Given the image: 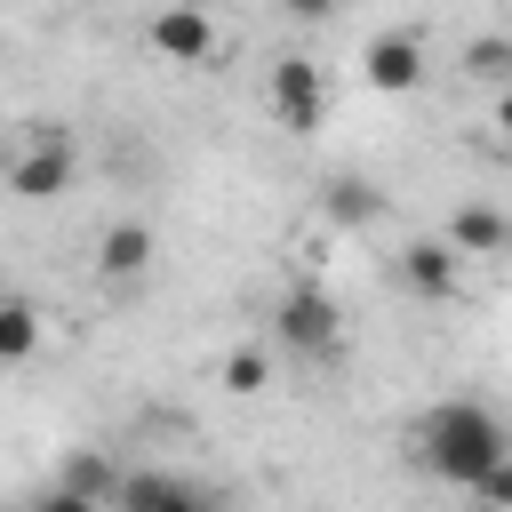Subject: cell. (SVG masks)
Segmentation results:
<instances>
[{
  "label": "cell",
  "mask_w": 512,
  "mask_h": 512,
  "mask_svg": "<svg viewBox=\"0 0 512 512\" xmlns=\"http://www.w3.org/2000/svg\"><path fill=\"white\" fill-rule=\"evenodd\" d=\"M360 72H368V88H416L424 80V48L408 40V32H376L368 48H360Z\"/></svg>",
  "instance_id": "8"
},
{
  "label": "cell",
  "mask_w": 512,
  "mask_h": 512,
  "mask_svg": "<svg viewBox=\"0 0 512 512\" xmlns=\"http://www.w3.org/2000/svg\"><path fill=\"white\" fill-rule=\"evenodd\" d=\"M112 480H120V472H112L104 456H72V464L56 472V496H64V504H112Z\"/></svg>",
  "instance_id": "11"
},
{
  "label": "cell",
  "mask_w": 512,
  "mask_h": 512,
  "mask_svg": "<svg viewBox=\"0 0 512 512\" xmlns=\"http://www.w3.org/2000/svg\"><path fill=\"white\" fill-rule=\"evenodd\" d=\"M328 216H336V224H376V216H384V192H368L360 176H336V184H328Z\"/></svg>",
  "instance_id": "13"
},
{
  "label": "cell",
  "mask_w": 512,
  "mask_h": 512,
  "mask_svg": "<svg viewBox=\"0 0 512 512\" xmlns=\"http://www.w3.org/2000/svg\"><path fill=\"white\" fill-rule=\"evenodd\" d=\"M72 168H80L72 136H64V128H32V144L8 160V192H16V200H56V192L72 184Z\"/></svg>",
  "instance_id": "3"
},
{
  "label": "cell",
  "mask_w": 512,
  "mask_h": 512,
  "mask_svg": "<svg viewBox=\"0 0 512 512\" xmlns=\"http://www.w3.org/2000/svg\"><path fill=\"white\" fill-rule=\"evenodd\" d=\"M144 40H152V48L168 56V64H208V56H216V24H208V16L192 8V0H176V8H160Z\"/></svg>",
  "instance_id": "5"
},
{
  "label": "cell",
  "mask_w": 512,
  "mask_h": 512,
  "mask_svg": "<svg viewBox=\"0 0 512 512\" xmlns=\"http://www.w3.org/2000/svg\"><path fill=\"white\" fill-rule=\"evenodd\" d=\"M264 104H272V120H280L288 136H312V128L328 120V80H320V64H312V56H280L272 80H264Z\"/></svg>",
  "instance_id": "2"
},
{
  "label": "cell",
  "mask_w": 512,
  "mask_h": 512,
  "mask_svg": "<svg viewBox=\"0 0 512 512\" xmlns=\"http://www.w3.org/2000/svg\"><path fill=\"white\" fill-rule=\"evenodd\" d=\"M264 384H272V360H264L256 344L224 352V392H240V400H248V392H264Z\"/></svg>",
  "instance_id": "15"
},
{
  "label": "cell",
  "mask_w": 512,
  "mask_h": 512,
  "mask_svg": "<svg viewBox=\"0 0 512 512\" xmlns=\"http://www.w3.org/2000/svg\"><path fill=\"white\" fill-rule=\"evenodd\" d=\"M144 264H152V232H144V224H112V232L96 240V272H104V280H136Z\"/></svg>",
  "instance_id": "9"
},
{
  "label": "cell",
  "mask_w": 512,
  "mask_h": 512,
  "mask_svg": "<svg viewBox=\"0 0 512 512\" xmlns=\"http://www.w3.org/2000/svg\"><path fill=\"white\" fill-rule=\"evenodd\" d=\"M272 328H280V344L304 352V360H328V352H336V304H328L320 288H288L280 312H272Z\"/></svg>",
  "instance_id": "4"
},
{
  "label": "cell",
  "mask_w": 512,
  "mask_h": 512,
  "mask_svg": "<svg viewBox=\"0 0 512 512\" xmlns=\"http://www.w3.org/2000/svg\"><path fill=\"white\" fill-rule=\"evenodd\" d=\"M464 72H472V80H488V88H496V80H504V72H512V40H504V32H480V40H472V48H464Z\"/></svg>",
  "instance_id": "14"
},
{
  "label": "cell",
  "mask_w": 512,
  "mask_h": 512,
  "mask_svg": "<svg viewBox=\"0 0 512 512\" xmlns=\"http://www.w3.org/2000/svg\"><path fill=\"white\" fill-rule=\"evenodd\" d=\"M32 344H40V312L0 288V368H8V360H32Z\"/></svg>",
  "instance_id": "12"
},
{
  "label": "cell",
  "mask_w": 512,
  "mask_h": 512,
  "mask_svg": "<svg viewBox=\"0 0 512 512\" xmlns=\"http://www.w3.org/2000/svg\"><path fill=\"white\" fill-rule=\"evenodd\" d=\"M112 504H128V512H200L208 488H192L176 472H120L112 480Z\"/></svg>",
  "instance_id": "7"
},
{
  "label": "cell",
  "mask_w": 512,
  "mask_h": 512,
  "mask_svg": "<svg viewBox=\"0 0 512 512\" xmlns=\"http://www.w3.org/2000/svg\"><path fill=\"white\" fill-rule=\"evenodd\" d=\"M400 280H408L424 304H448V296L464 288V256H456L448 240H408V248H400Z\"/></svg>",
  "instance_id": "6"
},
{
  "label": "cell",
  "mask_w": 512,
  "mask_h": 512,
  "mask_svg": "<svg viewBox=\"0 0 512 512\" xmlns=\"http://www.w3.org/2000/svg\"><path fill=\"white\" fill-rule=\"evenodd\" d=\"M496 456H512V440H504L496 408H480V400H440L416 424V464L440 472V480H456V488H472Z\"/></svg>",
  "instance_id": "1"
},
{
  "label": "cell",
  "mask_w": 512,
  "mask_h": 512,
  "mask_svg": "<svg viewBox=\"0 0 512 512\" xmlns=\"http://www.w3.org/2000/svg\"><path fill=\"white\" fill-rule=\"evenodd\" d=\"M280 8H288V16H296V24H320V16H336V8H344V0H280Z\"/></svg>",
  "instance_id": "16"
},
{
  "label": "cell",
  "mask_w": 512,
  "mask_h": 512,
  "mask_svg": "<svg viewBox=\"0 0 512 512\" xmlns=\"http://www.w3.org/2000/svg\"><path fill=\"white\" fill-rule=\"evenodd\" d=\"M448 248L456 256H496L504 248V216L496 208H456L448 216Z\"/></svg>",
  "instance_id": "10"
}]
</instances>
